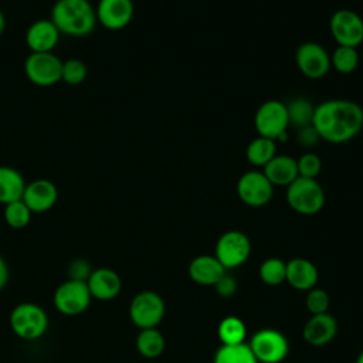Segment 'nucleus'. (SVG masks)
I'll list each match as a JSON object with an SVG mask.
<instances>
[{
	"mask_svg": "<svg viewBox=\"0 0 363 363\" xmlns=\"http://www.w3.org/2000/svg\"><path fill=\"white\" fill-rule=\"evenodd\" d=\"M312 128L329 143H346L363 128V108L349 99L325 101L315 106Z\"/></svg>",
	"mask_w": 363,
	"mask_h": 363,
	"instance_id": "obj_1",
	"label": "nucleus"
},
{
	"mask_svg": "<svg viewBox=\"0 0 363 363\" xmlns=\"http://www.w3.org/2000/svg\"><path fill=\"white\" fill-rule=\"evenodd\" d=\"M51 21L60 33L81 37L89 34L96 23V13L88 0H57Z\"/></svg>",
	"mask_w": 363,
	"mask_h": 363,
	"instance_id": "obj_2",
	"label": "nucleus"
},
{
	"mask_svg": "<svg viewBox=\"0 0 363 363\" xmlns=\"http://www.w3.org/2000/svg\"><path fill=\"white\" fill-rule=\"evenodd\" d=\"M10 328L23 340H37L48 329V315L43 306L33 302H21L10 312Z\"/></svg>",
	"mask_w": 363,
	"mask_h": 363,
	"instance_id": "obj_3",
	"label": "nucleus"
},
{
	"mask_svg": "<svg viewBox=\"0 0 363 363\" xmlns=\"http://www.w3.org/2000/svg\"><path fill=\"white\" fill-rule=\"evenodd\" d=\"M286 203L289 207L303 216H313L325 206V191L316 179L298 176L286 187Z\"/></svg>",
	"mask_w": 363,
	"mask_h": 363,
	"instance_id": "obj_4",
	"label": "nucleus"
},
{
	"mask_svg": "<svg viewBox=\"0 0 363 363\" xmlns=\"http://www.w3.org/2000/svg\"><path fill=\"white\" fill-rule=\"evenodd\" d=\"M254 125L258 136H264L275 142L284 140L289 126L286 105L277 99L261 104L255 112Z\"/></svg>",
	"mask_w": 363,
	"mask_h": 363,
	"instance_id": "obj_5",
	"label": "nucleus"
},
{
	"mask_svg": "<svg viewBox=\"0 0 363 363\" xmlns=\"http://www.w3.org/2000/svg\"><path fill=\"white\" fill-rule=\"evenodd\" d=\"M248 346L258 363H281L289 352L285 335L272 328H264L254 333Z\"/></svg>",
	"mask_w": 363,
	"mask_h": 363,
	"instance_id": "obj_6",
	"label": "nucleus"
},
{
	"mask_svg": "<svg viewBox=\"0 0 363 363\" xmlns=\"http://www.w3.org/2000/svg\"><path fill=\"white\" fill-rule=\"evenodd\" d=\"M91 299L92 296L86 282L69 278L61 282L52 295V303L55 309L67 316H75L86 311Z\"/></svg>",
	"mask_w": 363,
	"mask_h": 363,
	"instance_id": "obj_7",
	"label": "nucleus"
},
{
	"mask_svg": "<svg viewBox=\"0 0 363 363\" xmlns=\"http://www.w3.org/2000/svg\"><path fill=\"white\" fill-rule=\"evenodd\" d=\"M164 301L153 291L136 294L129 303V318L139 329L156 328L164 316Z\"/></svg>",
	"mask_w": 363,
	"mask_h": 363,
	"instance_id": "obj_8",
	"label": "nucleus"
},
{
	"mask_svg": "<svg viewBox=\"0 0 363 363\" xmlns=\"http://www.w3.org/2000/svg\"><path fill=\"white\" fill-rule=\"evenodd\" d=\"M251 254V241L242 231L230 230L221 234L216 242V258L225 268L242 265Z\"/></svg>",
	"mask_w": 363,
	"mask_h": 363,
	"instance_id": "obj_9",
	"label": "nucleus"
},
{
	"mask_svg": "<svg viewBox=\"0 0 363 363\" xmlns=\"http://www.w3.org/2000/svg\"><path fill=\"white\" fill-rule=\"evenodd\" d=\"M329 30L337 45L359 47L363 43V18L353 10H337L332 14Z\"/></svg>",
	"mask_w": 363,
	"mask_h": 363,
	"instance_id": "obj_10",
	"label": "nucleus"
},
{
	"mask_svg": "<svg viewBox=\"0 0 363 363\" xmlns=\"http://www.w3.org/2000/svg\"><path fill=\"white\" fill-rule=\"evenodd\" d=\"M24 69L33 84L50 86L61 79L62 61L52 52H31L26 60Z\"/></svg>",
	"mask_w": 363,
	"mask_h": 363,
	"instance_id": "obj_11",
	"label": "nucleus"
},
{
	"mask_svg": "<svg viewBox=\"0 0 363 363\" xmlns=\"http://www.w3.org/2000/svg\"><path fill=\"white\" fill-rule=\"evenodd\" d=\"M272 191L274 186L262 172H245L237 182V194L240 200L250 207L265 206L271 200Z\"/></svg>",
	"mask_w": 363,
	"mask_h": 363,
	"instance_id": "obj_12",
	"label": "nucleus"
},
{
	"mask_svg": "<svg viewBox=\"0 0 363 363\" xmlns=\"http://www.w3.org/2000/svg\"><path fill=\"white\" fill-rule=\"evenodd\" d=\"M295 62L306 78L319 79L323 78L330 68V55L320 44L308 41L296 48Z\"/></svg>",
	"mask_w": 363,
	"mask_h": 363,
	"instance_id": "obj_13",
	"label": "nucleus"
},
{
	"mask_svg": "<svg viewBox=\"0 0 363 363\" xmlns=\"http://www.w3.org/2000/svg\"><path fill=\"white\" fill-rule=\"evenodd\" d=\"M96 20L109 30L126 27L133 17L132 0H99L96 6Z\"/></svg>",
	"mask_w": 363,
	"mask_h": 363,
	"instance_id": "obj_14",
	"label": "nucleus"
},
{
	"mask_svg": "<svg viewBox=\"0 0 363 363\" xmlns=\"http://www.w3.org/2000/svg\"><path fill=\"white\" fill-rule=\"evenodd\" d=\"M57 199L58 190L55 184L50 180L38 179L26 184L21 200L31 210V213H44L57 203Z\"/></svg>",
	"mask_w": 363,
	"mask_h": 363,
	"instance_id": "obj_15",
	"label": "nucleus"
},
{
	"mask_svg": "<svg viewBox=\"0 0 363 363\" xmlns=\"http://www.w3.org/2000/svg\"><path fill=\"white\" fill-rule=\"evenodd\" d=\"M86 285L91 296L98 301H111L116 298L122 289V281L118 272L105 267L92 269Z\"/></svg>",
	"mask_w": 363,
	"mask_h": 363,
	"instance_id": "obj_16",
	"label": "nucleus"
},
{
	"mask_svg": "<svg viewBox=\"0 0 363 363\" xmlns=\"http://www.w3.org/2000/svg\"><path fill=\"white\" fill-rule=\"evenodd\" d=\"M337 332V322L330 313L312 315L303 326V339L312 346H323L333 340Z\"/></svg>",
	"mask_w": 363,
	"mask_h": 363,
	"instance_id": "obj_17",
	"label": "nucleus"
},
{
	"mask_svg": "<svg viewBox=\"0 0 363 363\" xmlns=\"http://www.w3.org/2000/svg\"><path fill=\"white\" fill-rule=\"evenodd\" d=\"M60 40V31L51 20L33 23L26 34V41L33 52H51Z\"/></svg>",
	"mask_w": 363,
	"mask_h": 363,
	"instance_id": "obj_18",
	"label": "nucleus"
},
{
	"mask_svg": "<svg viewBox=\"0 0 363 363\" xmlns=\"http://www.w3.org/2000/svg\"><path fill=\"white\" fill-rule=\"evenodd\" d=\"M319 274L315 264L306 258H292L286 262L285 281L298 291H309L316 286Z\"/></svg>",
	"mask_w": 363,
	"mask_h": 363,
	"instance_id": "obj_19",
	"label": "nucleus"
},
{
	"mask_svg": "<svg viewBox=\"0 0 363 363\" xmlns=\"http://www.w3.org/2000/svg\"><path fill=\"white\" fill-rule=\"evenodd\" d=\"M224 274L225 268L214 255H199L193 258L189 265L190 278L196 284L204 286H214Z\"/></svg>",
	"mask_w": 363,
	"mask_h": 363,
	"instance_id": "obj_20",
	"label": "nucleus"
},
{
	"mask_svg": "<svg viewBox=\"0 0 363 363\" xmlns=\"http://www.w3.org/2000/svg\"><path fill=\"white\" fill-rule=\"evenodd\" d=\"M262 173L272 186H289L299 174L296 160L286 155H275L265 166Z\"/></svg>",
	"mask_w": 363,
	"mask_h": 363,
	"instance_id": "obj_21",
	"label": "nucleus"
},
{
	"mask_svg": "<svg viewBox=\"0 0 363 363\" xmlns=\"http://www.w3.org/2000/svg\"><path fill=\"white\" fill-rule=\"evenodd\" d=\"M26 182L23 176L9 166H0V203L9 204L23 199Z\"/></svg>",
	"mask_w": 363,
	"mask_h": 363,
	"instance_id": "obj_22",
	"label": "nucleus"
},
{
	"mask_svg": "<svg viewBox=\"0 0 363 363\" xmlns=\"http://www.w3.org/2000/svg\"><path fill=\"white\" fill-rule=\"evenodd\" d=\"M164 336L156 328L140 329L136 336V349L143 357L155 359L160 356L164 350Z\"/></svg>",
	"mask_w": 363,
	"mask_h": 363,
	"instance_id": "obj_23",
	"label": "nucleus"
},
{
	"mask_svg": "<svg viewBox=\"0 0 363 363\" xmlns=\"http://www.w3.org/2000/svg\"><path fill=\"white\" fill-rule=\"evenodd\" d=\"M277 155V143L272 139L258 136L252 139L245 150L247 160L258 167H264Z\"/></svg>",
	"mask_w": 363,
	"mask_h": 363,
	"instance_id": "obj_24",
	"label": "nucleus"
},
{
	"mask_svg": "<svg viewBox=\"0 0 363 363\" xmlns=\"http://www.w3.org/2000/svg\"><path fill=\"white\" fill-rule=\"evenodd\" d=\"M213 363H258V360L251 352L248 343H240L221 345L214 354Z\"/></svg>",
	"mask_w": 363,
	"mask_h": 363,
	"instance_id": "obj_25",
	"label": "nucleus"
},
{
	"mask_svg": "<svg viewBox=\"0 0 363 363\" xmlns=\"http://www.w3.org/2000/svg\"><path fill=\"white\" fill-rule=\"evenodd\" d=\"M217 333L223 345H240L245 340L247 328L238 316H225L218 323Z\"/></svg>",
	"mask_w": 363,
	"mask_h": 363,
	"instance_id": "obj_26",
	"label": "nucleus"
},
{
	"mask_svg": "<svg viewBox=\"0 0 363 363\" xmlns=\"http://www.w3.org/2000/svg\"><path fill=\"white\" fill-rule=\"evenodd\" d=\"M285 105H286L289 125H292L298 129L312 125L315 106L308 99L298 96V98L291 99L289 104H285Z\"/></svg>",
	"mask_w": 363,
	"mask_h": 363,
	"instance_id": "obj_27",
	"label": "nucleus"
},
{
	"mask_svg": "<svg viewBox=\"0 0 363 363\" xmlns=\"http://www.w3.org/2000/svg\"><path fill=\"white\" fill-rule=\"evenodd\" d=\"M359 65V52L353 47L337 45V48L330 55V67H333L340 74H350Z\"/></svg>",
	"mask_w": 363,
	"mask_h": 363,
	"instance_id": "obj_28",
	"label": "nucleus"
},
{
	"mask_svg": "<svg viewBox=\"0 0 363 363\" xmlns=\"http://www.w3.org/2000/svg\"><path fill=\"white\" fill-rule=\"evenodd\" d=\"M286 274V262L281 258H267L259 265V278L265 285L277 286L285 281Z\"/></svg>",
	"mask_w": 363,
	"mask_h": 363,
	"instance_id": "obj_29",
	"label": "nucleus"
},
{
	"mask_svg": "<svg viewBox=\"0 0 363 363\" xmlns=\"http://www.w3.org/2000/svg\"><path fill=\"white\" fill-rule=\"evenodd\" d=\"M31 218V210L26 206L23 200H17L6 204L4 220L11 228H24Z\"/></svg>",
	"mask_w": 363,
	"mask_h": 363,
	"instance_id": "obj_30",
	"label": "nucleus"
},
{
	"mask_svg": "<svg viewBox=\"0 0 363 363\" xmlns=\"http://www.w3.org/2000/svg\"><path fill=\"white\" fill-rule=\"evenodd\" d=\"M86 77V67L81 60L71 58L62 62L61 79L71 85L81 84Z\"/></svg>",
	"mask_w": 363,
	"mask_h": 363,
	"instance_id": "obj_31",
	"label": "nucleus"
},
{
	"mask_svg": "<svg viewBox=\"0 0 363 363\" xmlns=\"http://www.w3.org/2000/svg\"><path fill=\"white\" fill-rule=\"evenodd\" d=\"M329 303H330V299H329V295L326 291L316 288V286L306 291L305 305H306V309L312 315H319V313L328 312Z\"/></svg>",
	"mask_w": 363,
	"mask_h": 363,
	"instance_id": "obj_32",
	"label": "nucleus"
},
{
	"mask_svg": "<svg viewBox=\"0 0 363 363\" xmlns=\"http://www.w3.org/2000/svg\"><path fill=\"white\" fill-rule=\"evenodd\" d=\"M298 174L306 179H316L322 170V160L315 153H305L296 160Z\"/></svg>",
	"mask_w": 363,
	"mask_h": 363,
	"instance_id": "obj_33",
	"label": "nucleus"
},
{
	"mask_svg": "<svg viewBox=\"0 0 363 363\" xmlns=\"http://www.w3.org/2000/svg\"><path fill=\"white\" fill-rule=\"evenodd\" d=\"M92 267L89 265V262L86 259L78 258L74 259L69 265H68V274H69V279H77V281H85L88 279V277L92 272Z\"/></svg>",
	"mask_w": 363,
	"mask_h": 363,
	"instance_id": "obj_34",
	"label": "nucleus"
},
{
	"mask_svg": "<svg viewBox=\"0 0 363 363\" xmlns=\"http://www.w3.org/2000/svg\"><path fill=\"white\" fill-rule=\"evenodd\" d=\"M217 294L223 298H230L237 292V281L234 277L224 274L214 285Z\"/></svg>",
	"mask_w": 363,
	"mask_h": 363,
	"instance_id": "obj_35",
	"label": "nucleus"
},
{
	"mask_svg": "<svg viewBox=\"0 0 363 363\" xmlns=\"http://www.w3.org/2000/svg\"><path fill=\"white\" fill-rule=\"evenodd\" d=\"M296 139H298V143L305 146V147H311L313 145H316V142L320 139L319 135L316 133V130L311 126H305V128H301L298 129V135H296Z\"/></svg>",
	"mask_w": 363,
	"mask_h": 363,
	"instance_id": "obj_36",
	"label": "nucleus"
},
{
	"mask_svg": "<svg viewBox=\"0 0 363 363\" xmlns=\"http://www.w3.org/2000/svg\"><path fill=\"white\" fill-rule=\"evenodd\" d=\"M9 277H10V272H9L7 262H6L4 258L0 255V291L7 285Z\"/></svg>",
	"mask_w": 363,
	"mask_h": 363,
	"instance_id": "obj_37",
	"label": "nucleus"
},
{
	"mask_svg": "<svg viewBox=\"0 0 363 363\" xmlns=\"http://www.w3.org/2000/svg\"><path fill=\"white\" fill-rule=\"evenodd\" d=\"M4 28H6V18H4V14H3V11L0 10V35L3 34Z\"/></svg>",
	"mask_w": 363,
	"mask_h": 363,
	"instance_id": "obj_38",
	"label": "nucleus"
},
{
	"mask_svg": "<svg viewBox=\"0 0 363 363\" xmlns=\"http://www.w3.org/2000/svg\"><path fill=\"white\" fill-rule=\"evenodd\" d=\"M356 363H363V350L360 352V354L357 356V359H356Z\"/></svg>",
	"mask_w": 363,
	"mask_h": 363,
	"instance_id": "obj_39",
	"label": "nucleus"
}]
</instances>
